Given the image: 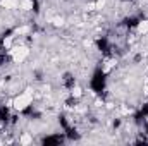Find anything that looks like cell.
<instances>
[{
  "instance_id": "cell-1",
  "label": "cell",
  "mask_w": 148,
  "mask_h": 146,
  "mask_svg": "<svg viewBox=\"0 0 148 146\" xmlns=\"http://www.w3.org/2000/svg\"><path fill=\"white\" fill-rule=\"evenodd\" d=\"M33 102H35V89L31 91L28 88V89H24V91H21L19 95L14 96V100H12V110L16 113H24V112H28V110L31 108Z\"/></svg>"
},
{
  "instance_id": "cell-2",
  "label": "cell",
  "mask_w": 148,
  "mask_h": 146,
  "mask_svg": "<svg viewBox=\"0 0 148 146\" xmlns=\"http://www.w3.org/2000/svg\"><path fill=\"white\" fill-rule=\"evenodd\" d=\"M19 10L21 12H35L36 10V0H19Z\"/></svg>"
},
{
  "instance_id": "cell-3",
  "label": "cell",
  "mask_w": 148,
  "mask_h": 146,
  "mask_svg": "<svg viewBox=\"0 0 148 146\" xmlns=\"http://www.w3.org/2000/svg\"><path fill=\"white\" fill-rule=\"evenodd\" d=\"M17 143H21V145H28V143H33V136H29V132H23V134L17 138Z\"/></svg>"
}]
</instances>
